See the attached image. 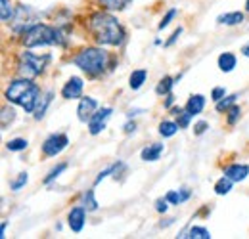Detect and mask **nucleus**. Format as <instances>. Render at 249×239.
Segmentation results:
<instances>
[{
    "label": "nucleus",
    "mask_w": 249,
    "mask_h": 239,
    "mask_svg": "<svg viewBox=\"0 0 249 239\" xmlns=\"http://www.w3.org/2000/svg\"><path fill=\"white\" fill-rule=\"evenodd\" d=\"M87 31L92 34L94 42L98 46H113L121 48L126 42V31L121 25V21L107 10L92 12L87 17Z\"/></svg>",
    "instance_id": "1"
},
{
    "label": "nucleus",
    "mask_w": 249,
    "mask_h": 239,
    "mask_svg": "<svg viewBox=\"0 0 249 239\" xmlns=\"http://www.w3.org/2000/svg\"><path fill=\"white\" fill-rule=\"evenodd\" d=\"M67 33L58 25H48V23H33L27 31L19 34V42L25 48H46V46H67Z\"/></svg>",
    "instance_id": "2"
},
{
    "label": "nucleus",
    "mask_w": 249,
    "mask_h": 239,
    "mask_svg": "<svg viewBox=\"0 0 249 239\" xmlns=\"http://www.w3.org/2000/svg\"><path fill=\"white\" fill-rule=\"evenodd\" d=\"M111 54L104 48V46H87V48H81L73 58L71 63L75 67H79L87 77L90 79H100L107 69L111 71Z\"/></svg>",
    "instance_id": "3"
},
{
    "label": "nucleus",
    "mask_w": 249,
    "mask_h": 239,
    "mask_svg": "<svg viewBox=\"0 0 249 239\" xmlns=\"http://www.w3.org/2000/svg\"><path fill=\"white\" fill-rule=\"evenodd\" d=\"M50 61H52V56H50V54L38 56V54L29 52V48H27V50L21 52L19 58H18L16 73H18V77H23V79H31V81H35L36 77H40V75L46 71V67H48Z\"/></svg>",
    "instance_id": "4"
},
{
    "label": "nucleus",
    "mask_w": 249,
    "mask_h": 239,
    "mask_svg": "<svg viewBox=\"0 0 249 239\" xmlns=\"http://www.w3.org/2000/svg\"><path fill=\"white\" fill-rule=\"evenodd\" d=\"M33 83L31 79H23V77H16L8 83V86L4 90V100L12 105H19L23 103V98L27 96V92L33 88Z\"/></svg>",
    "instance_id": "5"
},
{
    "label": "nucleus",
    "mask_w": 249,
    "mask_h": 239,
    "mask_svg": "<svg viewBox=\"0 0 249 239\" xmlns=\"http://www.w3.org/2000/svg\"><path fill=\"white\" fill-rule=\"evenodd\" d=\"M35 16H36V12L31 8V4H18L16 12H14V17L10 21L12 33L19 36L23 31H27L35 23Z\"/></svg>",
    "instance_id": "6"
},
{
    "label": "nucleus",
    "mask_w": 249,
    "mask_h": 239,
    "mask_svg": "<svg viewBox=\"0 0 249 239\" xmlns=\"http://www.w3.org/2000/svg\"><path fill=\"white\" fill-rule=\"evenodd\" d=\"M67 146H69V136L67 134H50L42 142L40 151H42L44 157L50 159V157H58L63 150H67Z\"/></svg>",
    "instance_id": "7"
},
{
    "label": "nucleus",
    "mask_w": 249,
    "mask_h": 239,
    "mask_svg": "<svg viewBox=\"0 0 249 239\" xmlns=\"http://www.w3.org/2000/svg\"><path fill=\"white\" fill-rule=\"evenodd\" d=\"M111 113H113L111 107H98L96 109V113L89 120V132H90V136H98V134H102L106 130Z\"/></svg>",
    "instance_id": "8"
},
{
    "label": "nucleus",
    "mask_w": 249,
    "mask_h": 239,
    "mask_svg": "<svg viewBox=\"0 0 249 239\" xmlns=\"http://www.w3.org/2000/svg\"><path fill=\"white\" fill-rule=\"evenodd\" d=\"M83 88H85V81L77 75L69 77L62 86V98L63 100H81L83 98Z\"/></svg>",
    "instance_id": "9"
},
{
    "label": "nucleus",
    "mask_w": 249,
    "mask_h": 239,
    "mask_svg": "<svg viewBox=\"0 0 249 239\" xmlns=\"http://www.w3.org/2000/svg\"><path fill=\"white\" fill-rule=\"evenodd\" d=\"M87 212L89 210L85 209L83 205H77V207H73V209L69 210V214H67V226H69V230L73 234H81L83 232V228L87 224Z\"/></svg>",
    "instance_id": "10"
},
{
    "label": "nucleus",
    "mask_w": 249,
    "mask_h": 239,
    "mask_svg": "<svg viewBox=\"0 0 249 239\" xmlns=\"http://www.w3.org/2000/svg\"><path fill=\"white\" fill-rule=\"evenodd\" d=\"M98 107H100V103H98L96 98H92V96H83L79 100V107H77V117H79V120L81 122H89Z\"/></svg>",
    "instance_id": "11"
},
{
    "label": "nucleus",
    "mask_w": 249,
    "mask_h": 239,
    "mask_svg": "<svg viewBox=\"0 0 249 239\" xmlns=\"http://www.w3.org/2000/svg\"><path fill=\"white\" fill-rule=\"evenodd\" d=\"M54 96H56L54 90H42V92H40V96H38V100H36V107H35V111H33V119L35 120L44 119V115H46V111H48V107H50Z\"/></svg>",
    "instance_id": "12"
},
{
    "label": "nucleus",
    "mask_w": 249,
    "mask_h": 239,
    "mask_svg": "<svg viewBox=\"0 0 249 239\" xmlns=\"http://www.w3.org/2000/svg\"><path fill=\"white\" fill-rule=\"evenodd\" d=\"M222 174L228 176V178L232 180V182H236V184L238 182H244L249 176V165H246V163H232V165L224 167Z\"/></svg>",
    "instance_id": "13"
},
{
    "label": "nucleus",
    "mask_w": 249,
    "mask_h": 239,
    "mask_svg": "<svg viewBox=\"0 0 249 239\" xmlns=\"http://www.w3.org/2000/svg\"><path fill=\"white\" fill-rule=\"evenodd\" d=\"M163 151H165V144H161V142L148 144L144 150L140 151V159H142L144 163H156V161L161 159Z\"/></svg>",
    "instance_id": "14"
},
{
    "label": "nucleus",
    "mask_w": 249,
    "mask_h": 239,
    "mask_svg": "<svg viewBox=\"0 0 249 239\" xmlns=\"http://www.w3.org/2000/svg\"><path fill=\"white\" fill-rule=\"evenodd\" d=\"M205 103H207V98L203 96V94H192L190 98H188L186 102V111L188 113H192L194 117H197V115H201L203 113V109H205Z\"/></svg>",
    "instance_id": "15"
},
{
    "label": "nucleus",
    "mask_w": 249,
    "mask_h": 239,
    "mask_svg": "<svg viewBox=\"0 0 249 239\" xmlns=\"http://www.w3.org/2000/svg\"><path fill=\"white\" fill-rule=\"evenodd\" d=\"M244 21H246L244 12H226V14H220L217 17V23L224 25V27H236V25H242Z\"/></svg>",
    "instance_id": "16"
},
{
    "label": "nucleus",
    "mask_w": 249,
    "mask_h": 239,
    "mask_svg": "<svg viewBox=\"0 0 249 239\" xmlns=\"http://www.w3.org/2000/svg\"><path fill=\"white\" fill-rule=\"evenodd\" d=\"M178 238L184 239V238H190V239H211V232L205 228V226H188L186 230H182L180 234H178Z\"/></svg>",
    "instance_id": "17"
},
{
    "label": "nucleus",
    "mask_w": 249,
    "mask_h": 239,
    "mask_svg": "<svg viewBox=\"0 0 249 239\" xmlns=\"http://www.w3.org/2000/svg\"><path fill=\"white\" fill-rule=\"evenodd\" d=\"M217 65L222 73H232V71L236 69V65H238V58H236V54H232V52H222V54L218 56Z\"/></svg>",
    "instance_id": "18"
},
{
    "label": "nucleus",
    "mask_w": 249,
    "mask_h": 239,
    "mask_svg": "<svg viewBox=\"0 0 249 239\" xmlns=\"http://www.w3.org/2000/svg\"><path fill=\"white\" fill-rule=\"evenodd\" d=\"M169 111H171V115L175 117V120L178 122L180 130H184V128H190V122H192V119H194V115H192V113H188L186 107H180V105H177V107H171Z\"/></svg>",
    "instance_id": "19"
},
{
    "label": "nucleus",
    "mask_w": 249,
    "mask_h": 239,
    "mask_svg": "<svg viewBox=\"0 0 249 239\" xmlns=\"http://www.w3.org/2000/svg\"><path fill=\"white\" fill-rule=\"evenodd\" d=\"M146 81H148V69H134L128 77V86L130 90H140Z\"/></svg>",
    "instance_id": "20"
},
{
    "label": "nucleus",
    "mask_w": 249,
    "mask_h": 239,
    "mask_svg": "<svg viewBox=\"0 0 249 239\" xmlns=\"http://www.w3.org/2000/svg\"><path fill=\"white\" fill-rule=\"evenodd\" d=\"M121 169H124V163L123 161H115V163H111L109 167H106L98 176H96V180H94V186H98L102 180L109 178V176H113V178H117V172L121 171Z\"/></svg>",
    "instance_id": "21"
},
{
    "label": "nucleus",
    "mask_w": 249,
    "mask_h": 239,
    "mask_svg": "<svg viewBox=\"0 0 249 239\" xmlns=\"http://www.w3.org/2000/svg\"><path fill=\"white\" fill-rule=\"evenodd\" d=\"M178 130H180L178 122H177V120H171V119L161 120V122H159V128H157V132H159L163 138H173Z\"/></svg>",
    "instance_id": "22"
},
{
    "label": "nucleus",
    "mask_w": 249,
    "mask_h": 239,
    "mask_svg": "<svg viewBox=\"0 0 249 239\" xmlns=\"http://www.w3.org/2000/svg\"><path fill=\"white\" fill-rule=\"evenodd\" d=\"M175 85H177V79H175V77L165 75V77H163V79H159V83H157L156 94L159 96V98H163V96H167V94H171V92H173Z\"/></svg>",
    "instance_id": "23"
},
{
    "label": "nucleus",
    "mask_w": 249,
    "mask_h": 239,
    "mask_svg": "<svg viewBox=\"0 0 249 239\" xmlns=\"http://www.w3.org/2000/svg\"><path fill=\"white\" fill-rule=\"evenodd\" d=\"M134 0H98V4L107 10V12H121L124 8H128Z\"/></svg>",
    "instance_id": "24"
},
{
    "label": "nucleus",
    "mask_w": 249,
    "mask_h": 239,
    "mask_svg": "<svg viewBox=\"0 0 249 239\" xmlns=\"http://www.w3.org/2000/svg\"><path fill=\"white\" fill-rule=\"evenodd\" d=\"M81 205L89 210V212H96V210L100 209V203L96 201V195H94L92 188H90V189H87V191L81 195Z\"/></svg>",
    "instance_id": "25"
},
{
    "label": "nucleus",
    "mask_w": 249,
    "mask_h": 239,
    "mask_svg": "<svg viewBox=\"0 0 249 239\" xmlns=\"http://www.w3.org/2000/svg\"><path fill=\"white\" fill-rule=\"evenodd\" d=\"M14 12H16V8L10 0H0V21L4 25H10V21L14 17Z\"/></svg>",
    "instance_id": "26"
},
{
    "label": "nucleus",
    "mask_w": 249,
    "mask_h": 239,
    "mask_svg": "<svg viewBox=\"0 0 249 239\" xmlns=\"http://www.w3.org/2000/svg\"><path fill=\"white\" fill-rule=\"evenodd\" d=\"M234 184H236V182H232L228 176L222 174V176L215 182V193H217V195H228V193L234 189Z\"/></svg>",
    "instance_id": "27"
},
{
    "label": "nucleus",
    "mask_w": 249,
    "mask_h": 239,
    "mask_svg": "<svg viewBox=\"0 0 249 239\" xmlns=\"http://www.w3.org/2000/svg\"><path fill=\"white\" fill-rule=\"evenodd\" d=\"M67 167H69L67 163H58L56 167H52V169H50V172H48V174L44 176V180H42V184H44V186H48V184H52L54 180H58V178H60V176L63 174V172L67 171Z\"/></svg>",
    "instance_id": "28"
},
{
    "label": "nucleus",
    "mask_w": 249,
    "mask_h": 239,
    "mask_svg": "<svg viewBox=\"0 0 249 239\" xmlns=\"http://www.w3.org/2000/svg\"><path fill=\"white\" fill-rule=\"evenodd\" d=\"M238 98H240V94H230V96H224L222 100H218L217 103H215L217 113H226V111L238 102Z\"/></svg>",
    "instance_id": "29"
},
{
    "label": "nucleus",
    "mask_w": 249,
    "mask_h": 239,
    "mask_svg": "<svg viewBox=\"0 0 249 239\" xmlns=\"http://www.w3.org/2000/svg\"><path fill=\"white\" fill-rule=\"evenodd\" d=\"M29 148V140L27 138H12L6 142V150L12 151V153H19V151H25Z\"/></svg>",
    "instance_id": "30"
},
{
    "label": "nucleus",
    "mask_w": 249,
    "mask_h": 239,
    "mask_svg": "<svg viewBox=\"0 0 249 239\" xmlns=\"http://www.w3.org/2000/svg\"><path fill=\"white\" fill-rule=\"evenodd\" d=\"M18 117V113H16V109L12 107V105H4L2 107V113H0V119H2V130H6L14 120Z\"/></svg>",
    "instance_id": "31"
},
{
    "label": "nucleus",
    "mask_w": 249,
    "mask_h": 239,
    "mask_svg": "<svg viewBox=\"0 0 249 239\" xmlns=\"http://www.w3.org/2000/svg\"><path fill=\"white\" fill-rule=\"evenodd\" d=\"M27 182H29V172H19L16 178L10 180V189L12 191H21Z\"/></svg>",
    "instance_id": "32"
},
{
    "label": "nucleus",
    "mask_w": 249,
    "mask_h": 239,
    "mask_svg": "<svg viewBox=\"0 0 249 239\" xmlns=\"http://www.w3.org/2000/svg\"><path fill=\"white\" fill-rule=\"evenodd\" d=\"M177 14H178V10L177 8H171V10H167V14L161 17V21L157 23V29L159 31H163V29H167L169 25H171V21L177 17Z\"/></svg>",
    "instance_id": "33"
},
{
    "label": "nucleus",
    "mask_w": 249,
    "mask_h": 239,
    "mask_svg": "<svg viewBox=\"0 0 249 239\" xmlns=\"http://www.w3.org/2000/svg\"><path fill=\"white\" fill-rule=\"evenodd\" d=\"M240 117H242V107L240 105H232L228 111H226V122L230 124V126H234L238 120H240Z\"/></svg>",
    "instance_id": "34"
},
{
    "label": "nucleus",
    "mask_w": 249,
    "mask_h": 239,
    "mask_svg": "<svg viewBox=\"0 0 249 239\" xmlns=\"http://www.w3.org/2000/svg\"><path fill=\"white\" fill-rule=\"evenodd\" d=\"M165 197H167V201H169L173 207H178V205H182L178 189H171V191H167V193H165Z\"/></svg>",
    "instance_id": "35"
},
{
    "label": "nucleus",
    "mask_w": 249,
    "mask_h": 239,
    "mask_svg": "<svg viewBox=\"0 0 249 239\" xmlns=\"http://www.w3.org/2000/svg\"><path fill=\"white\" fill-rule=\"evenodd\" d=\"M207 128H209V122H207V120H197V122L194 124V134H196V136H201V134L207 132Z\"/></svg>",
    "instance_id": "36"
},
{
    "label": "nucleus",
    "mask_w": 249,
    "mask_h": 239,
    "mask_svg": "<svg viewBox=\"0 0 249 239\" xmlns=\"http://www.w3.org/2000/svg\"><path fill=\"white\" fill-rule=\"evenodd\" d=\"M169 201H167V197H159V199H156V210L159 212V214H165L167 210H169Z\"/></svg>",
    "instance_id": "37"
},
{
    "label": "nucleus",
    "mask_w": 249,
    "mask_h": 239,
    "mask_svg": "<svg viewBox=\"0 0 249 239\" xmlns=\"http://www.w3.org/2000/svg\"><path fill=\"white\" fill-rule=\"evenodd\" d=\"M224 96H226V88H224V86H215V88L211 90V100H213L215 103H217L218 100H222Z\"/></svg>",
    "instance_id": "38"
},
{
    "label": "nucleus",
    "mask_w": 249,
    "mask_h": 239,
    "mask_svg": "<svg viewBox=\"0 0 249 239\" xmlns=\"http://www.w3.org/2000/svg\"><path fill=\"white\" fill-rule=\"evenodd\" d=\"M182 33H184V29H182V27H178V29H175V33L171 34V38H169V40L165 42V46H167V48H171V46H173V44H175V42H177V40L180 38V34H182Z\"/></svg>",
    "instance_id": "39"
},
{
    "label": "nucleus",
    "mask_w": 249,
    "mask_h": 239,
    "mask_svg": "<svg viewBox=\"0 0 249 239\" xmlns=\"http://www.w3.org/2000/svg\"><path fill=\"white\" fill-rule=\"evenodd\" d=\"M142 113H146V109H142V107H130V109H126L124 115H126V119H136Z\"/></svg>",
    "instance_id": "40"
},
{
    "label": "nucleus",
    "mask_w": 249,
    "mask_h": 239,
    "mask_svg": "<svg viewBox=\"0 0 249 239\" xmlns=\"http://www.w3.org/2000/svg\"><path fill=\"white\" fill-rule=\"evenodd\" d=\"M123 132L124 134H132V132H136V122H134V119H128L126 122H124Z\"/></svg>",
    "instance_id": "41"
},
{
    "label": "nucleus",
    "mask_w": 249,
    "mask_h": 239,
    "mask_svg": "<svg viewBox=\"0 0 249 239\" xmlns=\"http://www.w3.org/2000/svg\"><path fill=\"white\" fill-rule=\"evenodd\" d=\"M173 105H175V94L171 92V94H167V96H165V102H163V107H165V109H171Z\"/></svg>",
    "instance_id": "42"
},
{
    "label": "nucleus",
    "mask_w": 249,
    "mask_h": 239,
    "mask_svg": "<svg viewBox=\"0 0 249 239\" xmlns=\"http://www.w3.org/2000/svg\"><path fill=\"white\" fill-rule=\"evenodd\" d=\"M175 220H177V218H167L165 222H159V228H169V226L175 224Z\"/></svg>",
    "instance_id": "43"
},
{
    "label": "nucleus",
    "mask_w": 249,
    "mask_h": 239,
    "mask_svg": "<svg viewBox=\"0 0 249 239\" xmlns=\"http://www.w3.org/2000/svg\"><path fill=\"white\" fill-rule=\"evenodd\" d=\"M240 54H242L244 58H249V40L242 46V48H240Z\"/></svg>",
    "instance_id": "44"
},
{
    "label": "nucleus",
    "mask_w": 249,
    "mask_h": 239,
    "mask_svg": "<svg viewBox=\"0 0 249 239\" xmlns=\"http://www.w3.org/2000/svg\"><path fill=\"white\" fill-rule=\"evenodd\" d=\"M6 228H8V220L2 222V228H0V238H6Z\"/></svg>",
    "instance_id": "45"
},
{
    "label": "nucleus",
    "mask_w": 249,
    "mask_h": 239,
    "mask_svg": "<svg viewBox=\"0 0 249 239\" xmlns=\"http://www.w3.org/2000/svg\"><path fill=\"white\" fill-rule=\"evenodd\" d=\"M246 12L249 14V0H246Z\"/></svg>",
    "instance_id": "46"
}]
</instances>
